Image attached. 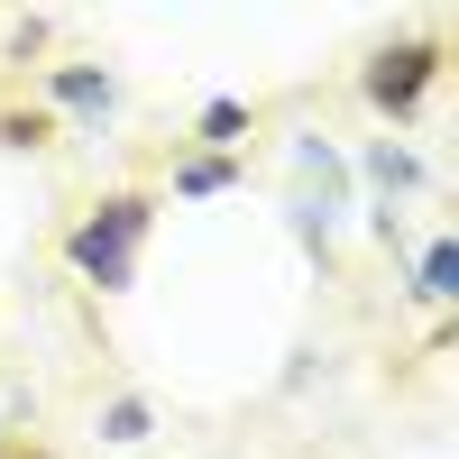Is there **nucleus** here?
<instances>
[{
	"instance_id": "1",
	"label": "nucleus",
	"mask_w": 459,
	"mask_h": 459,
	"mask_svg": "<svg viewBox=\"0 0 459 459\" xmlns=\"http://www.w3.org/2000/svg\"><path fill=\"white\" fill-rule=\"evenodd\" d=\"M138 230H147V203H101V221L74 230V266H83L92 285H129V266H138Z\"/></svg>"
},
{
	"instance_id": "2",
	"label": "nucleus",
	"mask_w": 459,
	"mask_h": 459,
	"mask_svg": "<svg viewBox=\"0 0 459 459\" xmlns=\"http://www.w3.org/2000/svg\"><path fill=\"white\" fill-rule=\"evenodd\" d=\"M423 83H432V47H395V56H377V74H368V92L386 110H413Z\"/></svg>"
},
{
	"instance_id": "3",
	"label": "nucleus",
	"mask_w": 459,
	"mask_h": 459,
	"mask_svg": "<svg viewBox=\"0 0 459 459\" xmlns=\"http://www.w3.org/2000/svg\"><path fill=\"white\" fill-rule=\"evenodd\" d=\"M56 101H65V110H110V74H92V65H56Z\"/></svg>"
},
{
	"instance_id": "4",
	"label": "nucleus",
	"mask_w": 459,
	"mask_h": 459,
	"mask_svg": "<svg viewBox=\"0 0 459 459\" xmlns=\"http://www.w3.org/2000/svg\"><path fill=\"white\" fill-rule=\"evenodd\" d=\"M147 423H157V413H147L138 395H120V404L101 413V441H120V450H129V441H147Z\"/></svg>"
},
{
	"instance_id": "5",
	"label": "nucleus",
	"mask_w": 459,
	"mask_h": 459,
	"mask_svg": "<svg viewBox=\"0 0 459 459\" xmlns=\"http://www.w3.org/2000/svg\"><path fill=\"white\" fill-rule=\"evenodd\" d=\"M450 276H459V266H450V239H432V248H423V303H450V294H459Z\"/></svg>"
},
{
	"instance_id": "6",
	"label": "nucleus",
	"mask_w": 459,
	"mask_h": 459,
	"mask_svg": "<svg viewBox=\"0 0 459 459\" xmlns=\"http://www.w3.org/2000/svg\"><path fill=\"white\" fill-rule=\"evenodd\" d=\"M368 175H377V184H413V175H423V166H413L404 147H377V157H368Z\"/></svg>"
},
{
	"instance_id": "7",
	"label": "nucleus",
	"mask_w": 459,
	"mask_h": 459,
	"mask_svg": "<svg viewBox=\"0 0 459 459\" xmlns=\"http://www.w3.org/2000/svg\"><path fill=\"white\" fill-rule=\"evenodd\" d=\"M221 184H230V166L203 157V166H184V175H175V194H221Z\"/></svg>"
},
{
	"instance_id": "8",
	"label": "nucleus",
	"mask_w": 459,
	"mask_h": 459,
	"mask_svg": "<svg viewBox=\"0 0 459 459\" xmlns=\"http://www.w3.org/2000/svg\"><path fill=\"white\" fill-rule=\"evenodd\" d=\"M239 129H248L239 101H212V110H203V138H239Z\"/></svg>"
}]
</instances>
